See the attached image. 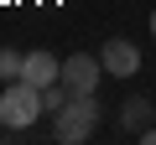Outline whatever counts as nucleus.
I'll return each mask as SVG.
<instances>
[{"instance_id":"obj_1","label":"nucleus","mask_w":156,"mask_h":145,"mask_svg":"<svg viewBox=\"0 0 156 145\" xmlns=\"http://www.w3.org/2000/svg\"><path fill=\"white\" fill-rule=\"evenodd\" d=\"M94 130H99V99H94V93H73V99L52 114V135H57L62 145H83Z\"/></svg>"},{"instance_id":"obj_2","label":"nucleus","mask_w":156,"mask_h":145,"mask_svg":"<svg viewBox=\"0 0 156 145\" xmlns=\"http://www.w3.org/2000/svg\"><path fill=\"white\" fill-rule=\"evenodd\" d=\"M42 114H47L42 109V88H31L26 78H16V83L0 88V124L5 130H31Z\"/></svg>"},{"instance_id":"obj_3","label":"nucleus","mask_w":156,"mask_h":145,"mask_svg":"<svg viewBox=\"0 0 156 145\" xmlns=\"http://www.w3.org/2000/svg\"><path fill=\"white\" fill-rule=\"evenodd\" d=\"M99 78H104V62L99 57H89V52L62 57V88L68 93H99Z\"/></svg>"},{"instance_id":"obj_4","label":"nucleus","mask_w":156,"mask_h":145,"mask_svg":"<svg viewBox=\"0 0 156 145\" xmlns=\"http://www.w3.org/2000/svg\"><path fill=\"white\" fill-rule=\"evenodd\" d=\"M99 62H104L109 78H135V72H140V47H135L130 36H109V42L99 47Z\"/></svg>"},{"instance_id":"obj_5","label":"nucleus","mask_w":156,"mask_h":145,"mask_svg":"<svg viewBox=\"0 0 156 145\" xmlns=\"http://www.w3.org/2000/svg\"><path fill=\"white\" fill-rule=\"evenodd\" d=\"M21 78H26L31 88H52V83H62V57H52V52H26Z\"/></svg>"},{"instance_id":"obj_6","label":"nucleus","mask_w":156,"mask_h":145,"mask_svg":"<svg viewBox=\"0 0 156 145\" xmlns=\"http://www.w3.org/2000/svg\"><path fill=\"white\" fill-rule=\"evenodd\" d=\"M156 119V104L146 99V93H130L125 104H120V114H115V124H120V135H135L140 140V130Z\"/></svg>"},{"instance_id":"obj_7","label":"nucleus","mask_w":156,"mask_h":145,"mask_svg":"<svg viewBox=\"0 0 156 145\" xmlns=\"http://www.w3.org/2000/svg\"><path fill=\"white\" fill-rule=\"evenodd\" d=\"M21 62H26V52L0 47V78H5V83H16V78H21Z\"/></svg>"},{"instance_id":"obj_8","label":"nucleus","mask_w":156,"mask_h":145,"mask_svg":"<svg viewBox=\"0 0 156 145\" xmlns=\"http://www.w3.org/2000/svg\"><path fill=\"white\" fill-rule=\"evenodd\" d=\"M68 99H73V93H68L62 83H52V88H42V109H47V114H57V109H62Z\"/></svg>"},{"instance_id":"obj_9","label":"nucleus","mask_w":156,"mask_h":145,"mask_svg":"<svg viewBox=\"0 0 156 145\" xmlns=\"http://www.w3.org/2000/svg\"><path fill=\"white\" fill-rule=\"evenodd\" d=\"M140 140H146V145H156V124H146V130H140Z\"/></svg>"},{"instance_id":"obj_10","label":"nucleus","mask_w":156,"mask_h":145,"mask_svg":"<svg viewBox=\"0 0 156 145\" xmlns=\"http://www.w3.org/2000/svg\"><path fill=\"white\" fill-rule=\"evenodd\" d=\"M151 42H156V11H151Z\"/></svg>"}]
</instances>
